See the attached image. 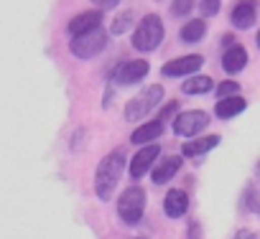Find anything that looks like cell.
<instances>
[{"label": "cell", "instance_id": "obj_8", "mask_svg": "<svg viewBox=\"0 0 260 239\" xmlns=\"http://www.w3.org/2000/svg\"><path fill=\"white\" fill-rule=\"evenodd\" d=\"M158 155H161V145H141V150L136 153V158L130 161V178L133 181H141L151 168H153V163L158 161Z\"/></svg>", "mask_w": 260, "mask_h": 239}, {"label": "cell", "instance_id": "obj_11", "mask_svg": "<svg viewBox=\"0 0 260 239\" xmlns=\"http://www.w3.org/2000/svg\"><path fill=\"white\" fill-rule=\"evenodd\" d=\"M255 18H257V8H255V0H242V3H237L230 13V21L235 28H252L255 26Z\"/></svg>", "mask_w": 260, "mask_h": 239}, {"label": "cell", "instance_id": "obj_4", "mask_svg": "<svg viewBox=\"0 0 260 239\" xmlns=\"http://www.w3.org/2000/svg\"><path fill=\"white\" fill-rule=\"evenodd\" d=\"M164 99V87L161 84H151L146 87L138 97H133L125 104V120L127 123H141L143 117H148Z\"/></svg>", "mask_w": 260, "mask_h": 239}, {"label": "cell", "instance_id": "obj_17", "mask_svg": "<svg viewBox=\"0 0 260 239\" xmlns=\"http://www.w3.org/2000/svg\"><path fill=\"white\" fill-rule=\"evenodd\" d=\"M219 143H222L219 135H207V138H202V140H191V143H186L181 153H184V158H199V155H207L209 150H214Z\"/></svg>", "mask_w": 260, "mask_h": 239}, {"label": "cell", "instance_id": "obj_20", "mask_svg": "<svg viewBox=\"0 0 260 239\" xmlns=\"http://www.w3.org/2000/svg\"><path fill=\"white\" fill-rule=\"evenodd\" d=\"M130 26H133V11H122V13L112 21L110 33H112V36H122V33L130 31Z\"/></svg>", "mask_w": 260, "mask_h": 239}, {"label": "cell", "instance_id": "obj_24", "mask_svg": "<svg viewBox=\"0 0 260 239\" xmlns=\"http://www.w3.org/2000/svg\"><path fill=\"white\" fill-rule=\"evenodd\" d=\"M242 206L247 214H257V196H255V188H247V193L242 196Z\"/></svg>", "mask_w": 260, "mask_h": 239}, {"label": "cell", "instance_id": "obj_13", "mask_svg": "<svg viewBox=\"0 0 260 239\" xmlns=\"http://www.w3.org/2000/svg\"><path fill=\"white\" fill-rule=\"evenodd\" d=\"M100 23H102V11H84V13H79V16H74V18L69 21L67 31H69L72 36H77V33H84V31H89V28H97Z\"/></svg>", "mask_w": 260, "mask_h": 239}, {"label": "cell", "instance_id": "obj_9", "mask_svg": "<svg viewBox=\"0 0 260 239\" xmlns=\"http://www.w3.org/2000/svg\"><path fill=\"white\" fill-rule=\"evenodd\" d=\"M202 64H204V56H199V54H189V56H181V59L169 61L161 71H164V76H189V74L199 71Z\"/></svg>", "mask_w": 260, "mask_h": 239}, {"label": "cell", "instance_id": "obj_5", "mask_svg": "<svg viewBox=\"0 0 260 239\" xmlns=\"http://www.w3.org/2000/svg\"><path fill=\"white\" fill-rule=\"evenodd\" d=\"M146 204H148V196L141 186H130L120 193V201H117V214L120 219L127 224V226H136L143 214H146Z\"/></svg>", "mask_w": 260, "mask_h": 239}, {"label": "cell", "instance_id": "obj_14", "mask_svg": "<svg viewBox=\"0 0 260 239\" xmlns=\"http://www.w3.org/2000/svg\"><path fill=\"white\" fill-rule=\"evenodd\" d=\"M161 135H164V123H161V120H153V123L141 125L133 135H130V143H133V145H148V143L158 140Z\"/></svg>", "mask_w": 260, "mask_h": 239}, {"label": "cell", "instance_id": "obj_16", "mask_svg": "<svg viewBox=\"0 0 260 239\" xmlns=\"http://www.w3.org/2000/svg\"><path fill=\"white\" fill-rule=\"evenodd\" d=\"M245 107H247V102H245L240 94H232V97H222V99L217 102L214 114H217L219 120H230V117H235V114L245 112Z\"/></svg>", "mask_w": 260, "mask_h": 239}, {"label": "cell", "instance_id": "obj_15", "mask_svg": "<svg viewBox=\"0 0 260 239\" xmlns=\"http://www.w3.org/2000/svg\"><path fill=\"white\" fill-rule=\"evenodd\" d=\"M247 66V51L242 46H227L224 56H222V69L227 74H237Z\"/></svg>", "mask_w": 260, "mask_h": 239}, {"label": "cell", "instance_id": "obj_19", "mask_svg": "<svg viewBox=\"0 0 260 239\" xmlns=\"http://www.w3.org/2000/svg\"><path fill=\"white\" fill-rule=\"evenodd\" d=\"M214 89V82L209 79V76H189L184 84H181V92L184 94H207V92H212Z\"/></svg>", "mask_w": 260, "mask_h": 239}, {"label": "cell", "instance_id": "obj_7", "mask_svg": "<svg viewBox=\"0 0 260 239\" xmlns=\"http://www.w3.org/2000/svg\"><path fill=\"white\" fill-rule=\"evenodd\" d=\"M151 71V64L146 59H133V61H125L120 66H115L112 71V84L117 87H133L138 82H143Z\"/></svg>", "mask_w": 260, "mask_h": 239}, {"label": "cell", "instance_id": "obj_27", "mask_svg": "<svg viewBox=\"0 0 260 239\" xmlns=\"http://www.w3.org/2000/svg\"><path fill=\"white\" fill-rule=\"evenodd\" d=\"M94 3H97V6H100V11H102V8H115V6L120 3V0H94Z\"/></svg>", "mask_w": 260, "mask_h": 239}, {"label": "cell", "instance_id": "obj_21", "mask_svg": "<svg viewBox=\"0 0 260 239\" xmlns=\"http://www.w3.org/2000/svg\"><path fill=\"white\" fill-rule=\"evenodd\" d=\"M194 6H197L194 0H174V3H171V13L176 18H181V16H189Z\"/></svg>", "mask_w": 260, "mask_h": 239}, {"label": "cell", "instance_id": "obj_6", "mask_svg": "<svg viewBox=\"0 0 260 239\" xmlns=\"http://www.w3.org/2000/svg\"><path fill=\"white\" fill-rule=\"evenodd\" d=\"M209 125V114L202 109H186L174 117V133L179 138H194Z\"/></svg>", "mask_w": 260, "mask_h": 239}, {"label": "cell", "instance_id": "obj_3", "mask_svg": "<svg viewBox=\"0 0 260 239\" xmlns=\"http://www.w3.org/2000/svg\"><path fill=\"white\" fill-rule=\"evenodd\" d=\"M105 49H107V31H105L102 26L89 28V31H84V33H77V36H72V41H69L72 56H74V59H82V61L100 56Z\"/></svg>", "mask_w": 260, "mask_h": 239}, {"label": "cell", "instance_id": "obj_26", "mask_svg": "<svg viewBox=\"0 0 260 239\" xmlns=\"http://www.w3.org/2000/svg\"><path fill=\"white\" fill-rule=\"evenodd\" d=\"M174 112H176V102H169V104H166V109L161 112V117H158V120H161V123H166V120H169Z\"/></svg>", "mask_w": 260, "mask_h": 239}, {"label": "cell", "instance_id": "obj_18", "mask_svg": "<svg viewBox=\"0 0 260 239\" xmlns=\"http://www.w3.org/2000/svg\"><path fill=\"white\" fill-rule=\"evenodd\" d=\"M204 36H207V23H204L202 18L184 23V28H181V33H179V38H181L184 44H197V41H202Z\"/></svg>", "mask_w": 260, "mask_h": 239}, {"label": "cell", "instance_id": "obj_25", "mask_svg": "<svg viewBox=\"0 0 260 239\" xmlns=\"http://www.w3.org/2000/svg\"><path fill=\"white\" fill-rule=\"evenodd\" d=\"M232 239H257V234L252 229H240V231H235Z\"/></svg>", "mask_w": 260, "mask_h": 239}, {"label": "cell", "instance_id": "obj_12", "mask_svg": "<svg viewBox=\"0 0 260 239\" xmlns=\"http://www.w3.org/2000/svg\"><path fill=\"white\" fill-rule=\"evenodd\" d=\"M164 211L169 219H181L189 211V193L181 188H171L164 198Z\"/></svg>", "mask_w": 260, "mask_h": 239}, {"label": "cell", "instance_id": "obj_23", "mask_svg": "<svg viewBox=\"0 0 260 239\" xmlns=\"http://www.w3.org/2000/svg\"><path fill=\"white\" fill-rule=\"evenodd\" d=\"M199 8H202V16H204V18H212V16H217V13H219L222 0H202Z\"/></svg>", "mask_w": 260, "mask_h": 239}, {"label": "cell", "instance_id": "obj_1", "mask_svg": "<svg viewBox=\"0 0 260 239\" xmlns=\"http://www.w3.org/2000/svg\"><path fill=\"white\" fill-rule=\"evenodd\" d=\"M122 171H125V153L122 150H112L100 161V166L94 171V193L100 201L112 198V193L122 178Z\"/></svg>", "mask_w": 260, "mask_h": 239}, {"label": "cell", "instance_id": "obj_22", "mask_svg": "<svg viewBox=\"0 0 260 239\" xmlns=\"http://www.w3.org/2000/svg\"><path fill=\"white\" fill-rule=\"evenodd\" d=\"M214 89H217V97L222 99V97H232V94H237L240 92V84L237 82H222V84H214Z\"/></svg>", "mask_w": 260, "mask_h": 239}, {"label": "cell", "instance_id": "obj_2", "mask_svg": "<svg viewBox=\"0 0 260 239\" xmlns=\"http://www.w3.org/2000/svg\"><path fill=\"white\" fill-rule=\"evenodd\" d=\"M164 38H166L164 21L156 13H148V16L141 18V23L133 31V49H138L143 54H151V51H156L164 44Z\"/></svg>", "mask_w": 260, "mask_h": 239}, {"label": "cell", "instance_id": "obj_10", "mask_svg": "<svg viewBox=\"0 0 260 239\" xmlns=\"http://www.w3.org/2000/svg\"><path fill=\"white\" fill-rule=\"evenodd\" d=\"M179 168H181V155H169L161 163H153V168L148 173H151V181L156 186H164L179 173Z\"/></svg>", "mask_w": 260, "mask_h": 239}]
</instances>
